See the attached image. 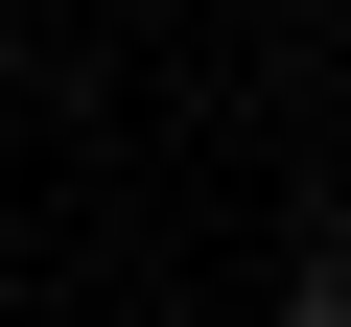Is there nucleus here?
<instances>
[{"mask_svg":"<svg viewBox=\"0 0 351 327\" xmlns=\"http://www.w3.org/2000/svg\"><path fill=\"white\" fill-rule=\"evenodd\" d=\"M281 327H351V211H328V234L281 257Z\"/></svg>","mask_w":351,"mask_h":327,"instance_id":"f257e3e1","label":"nucleus"}]
</instances>
